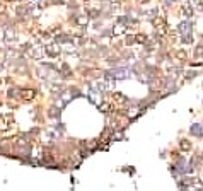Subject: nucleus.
<instances>
[{"mask_svg":"<svg viewBox=\"0 0 203 191\" xmlns=\"http://www.w3.org/2000/svg\"><path fill=\"white\" fill-rule=\"evenodd\" d=\"M108 77H114V78H126L130 75V72L126 68H118V70H113V72H108L106 74Z\"/></svg>","mask_w":203,"mask_h":191,"instance_id":"nucleus-1","label":"nucleus"},{"mask_svg":"<svg viewBox=\"0 0 203 191\" xmlns=\"http://www.w3.org/2000/svg\"><path fill=\"white\" fill-rule=\"evenodd\" d=\"M21 94L24 96L26 99H31V97L34 96V91H21Z\"/></svg>","mask_w":203,"mask_h":191,"instance_id":"nucleus-3","label":"nucleus"},{"mask_svg":"<svg viewBox=\"0 0 203 191\" xmlns=\"http://www.w3.org/2000/svg\"><path fill=\"white\" fill-rule=\"evenodd\" d=\"M46 53H48L50 57H56V55H58V48H56V46H48V48H46Z\"/></svg>","mask_w":203,"mask_h":191,"instance_id":"nucleus-2","label":"nucleus"}]
</instances>
